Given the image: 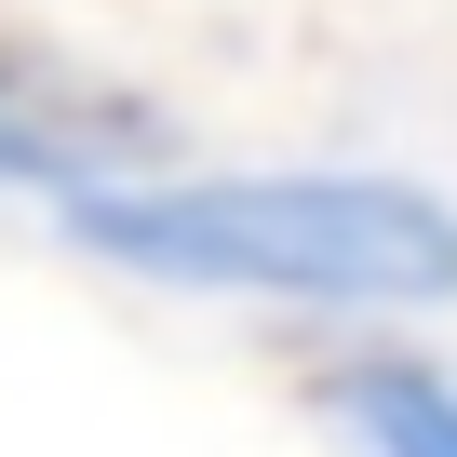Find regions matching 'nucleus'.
<instances>
[{
  "label": "nucleus",
  "instance_id": "7ed1b4c3",
  "mask_svg": "<svg viewBox=\"0 0 457 457\" xmlns=\"http://www.w3.org/2000/svg\"><path fill=\"white\" fill-rule=\"evenodd\" d=\"M323 417L350 457H457V363H417V350H363L323 377Z\"/></svg>",
  "mask_w": 457,
  "mask_h": 457
},
{
  "label": "nucleus",
  "instance_id": "f03ea898",
  "mask_svg": "<svg viewBox=\"0 0 457 457\" xmlns=\"http://www.w3.org/2000/svg\"><path fill=\"white\" fill-rule=\"evenodd\" d=\"M0 175L54 188V202H95V188L162 175V121L135 95H108V81H68L41 54H0Z\"/></svg>",
  "mask_w": 457,
  "mask_h": 457
},
{
  "label": "nucleus",
  "instance_id": "f257e3e1",
  "mask_svg": "<svg viewBox=\"0 0 457 457\" xmlns=\"http://www.w3.org/2000/svg\"><path fill=\"white\" fill-rule=\"evenodd\" d=\"M68 228L175 296H270V310H444L457 296V202L417 175H135L68 202Z\"/></svg>",
  "mask_w": 457,
  "mask_h": 457
}]
</instances>
